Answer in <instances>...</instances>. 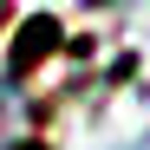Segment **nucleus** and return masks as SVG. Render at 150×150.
<instances>
[{
    "label": "nucleus",
    "mask_w": 150,
    "mask_h": 150,
    "mask_svg": "<svg viewBox=\"0 0 150 150\" xmlns=\"http://www.w3.org/2000/svg\"><path fill=\"white\" fill-rule=\"evenodd\" d=\"M52 46H59V20L33 13V20H26V33H20V46H13V59H7V91H20V72H33Z\"/></svg>",
    "instance_id": "1"
}]
</instances>
